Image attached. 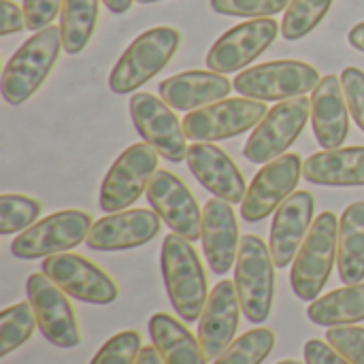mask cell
Masks as SVG:
<instances>
[{"instance_id":"31","label":"cell","mask_w":364,"mask_h":364,"mask_svg":"<svg viewBox=\"0 0 364 364\" xmlns=\"http://www.w3.org/2000/svg\"><path fill=\"white\" fill-rule=\"evenodd\" d=\"M333 0H290L284 19L282 34L286 41H301L326 17Z\"/></svg>"},{"instance_id":"28","label":"cell","mask_w":364,"mask_h":364,"mask_svg":"<svg viewBox=\"0 0 364 364\" xmlns=\"http://www.w3.org/2000/svg\"><path fill=\"white\" fill-rule=\"evenodd\" d=\"M100 0H64L60 11L62 45L68 55L81 53L90 43L98 21Z\"/></svg>"},{"instance_id":"27","label":"cell","mask_w":364,"mask_h":364,"mask_svg":"<svg viewBox=\"0 0 364 364\" xmlns=\"http://www.w3.org/2000/svg\"><path fill=\"white\" fill-rule=\"evenodd\" d=\"M307 318L316 326H348L364 320V282L350 284L346 288L333 290L318 296L307 307Z\"/></svg>"},{"instance_id":"9","label":"cell","mask_w":364,"mask_h":364,"mask_svg":"<svg viewBox=\"0 0 364 364\" xmlns=\"http://www.w3.org/2000/svg\"><path fill=\"white\" fill-rule=\"evenodd\" d=\"M160 154L149 143L130 145L109 168L100 186V209L107 213L126 211L147 192V186L158 171Z\"/></svg>"},{"instance_id":"38","label":"cell","mask_w":364,"mask_h":364,"mask_svg":"<svg viewBox=\"0 0 364 364\" xmlns=\"http://www.w3.org/2000/svg\"><path fill=\"white\" fill-rule=\"evenodd\" d=\"M305 363L307 364H352L346 356H341L328 341L309 339L305 343Z\"/></svg>"},{"instance_id":"20","label":"cell","mask_w":364,"mask_h":364,"mask_svg":"<svg viewBox=\"0 0 364 364\" xmlns=\"http://www.w3.org/2000/svg\"><path fill=\"white\" fill-rule=\"evenodd\" d=\"M314 209L316 200L309 192H292L275 211L269 250L277 269H286L290 267V262H294L301 245L311 230Z\"/></svg>"},{"instance_id":"33","label":"cell","mask_w":364,"mask_h":364,"mask_svg":"<svg viewBox=\"0 0 364 364\" xmlns=\"http://www.w3.org/2000/svg\"><path fill=\"white\" fill-rule=\"evenodd\" d=\"M141 348V335L136 331H124L113 335L90 364H134Z\"/></svg>"},{"instance_id":"3","label":"cell","mask_w":364,"mask_h":364,"mask_svg":"<svg viewBox=\"0 0 364 364\" xmlns=\"http://www.w3.org/2000/svg\"><path fill=\"white\" fill-rule=\"evenodd\" d=\"M179 43L181 34L171 26H158L136 36L109 75L111 92L130 94L143 87L173 60Z\"/></svg>"},{"instance_id":"29","label":"cell","mask_w":364,"mask_h":364,"mask_svg":"<svg viewBox=\"0 0 364 364\" xmlns=\"http://www.w3.org/2000/svg\"><path fill=\"white\" fill-rule=\"evenodd\" d=\"M34 326H38V322L30 301L6 307L0 314V358L21 348L32 337Z\"/></svg>"},{"instance_id":"40","label":"cell","mask_w":364,"mask_h":364,"mask_svg":"<svg viewBox=\"0 0 364 364\" xmlns=\"http://www.w3.org/2000/svg\"><path fill=\"white\" fill-rule=\"evenodd\" d=\"M134 364H164V360H162L160 352L156 350V346H145V348H141L139 358Z\"/></svg>"},{"instance_id":"26","label":"cell","mask_w":364,"mask_h":364,"mask_svg":"<svg viewBox=\"0 0 364 364\" xmlns=\"http://www.w3.org/2000/svg\"><path fill=\"white\" fill-rule=\"evenodd\" d=\"M337 269L346 286L364 279V203H352L339 222Z\"/></svg>"},{"instance_id":"25","label":"cell","mask_w":364,"mask_h":364,"mask_svg":"<svg viewBox=\"0 0 364 364\" xmlns=\"http://www.w3.org/2000/svg\"><path fill=\"white\" fill-rule=\"evenodd\" d=\"M149 337L164 364H207L198 337L168 314H156L149 318Z\"/></svg>"},{"instance_id":"43","label":"cell","mask_w":364,"mask_h":364,"mask_svg":"<svg viewBox=\"0 0 364 364\" xmlns=\"http://www.w3.org/2000/svg\"><path fill=\"white\" fill-rule=\"evenodd\" d=\"M136 2H141V4H154V2H160V0H136Z\"/></svg>"},{"instance_id":"23","label":"cell","mask_w":364,"mask_h":364,"mask_svg":"<svg viewBox=\"0 0 364 364\" xmlns=\"http://www.w3.org/2000/svg\"><path fill=\"white\" fill-rule=\"evenodd\" d=\"M160 98L177 111H196L224 100L232 92L230 79L213 70H186L164 79L158 85Z\"/></svg>"},{"instance_id":"2","label":"cell","mask_w":364,"mask_h":364,"mask_svg":"<svg viewBox=\"0 0 364 364\" xmlns=\"http://www.w3.org/2000/svg\"><path fill=\"white\" fill-rule=\"evenodd\" d=\"M60 26H49L34 32L6 62L2 70V98L19 107L23 105L49 77L62 49Z\"/></svg>"},{"instance_id":"10","label":"cell","mask_w":364,"mask_h":364,"mask_svg":"<svg viewBox=\"0 0 364 364\" xmlns=\"http://www.w3.org/2000/svg\"><path fill=\"white\" fill-rule=\"evenodd\" d=\"M309 117L311 100L305 96L282 100L254 128L243 147V156L254 164H267L284 156V151L299 139Z\"/></svg>"},{"instance_id":"36","label":"cell","mask_w":364,"mask_h":364,"mask_svg":"<svg viewBox=\"0 0 364 364\" xmlns=\"http://www.w3.org/2000/svg\"><path fill=\"white\" fill-rule=\"evenodd\" d=\"M341 83L346 92V100L352 117L364 132V70L356 66H348L341 70Z\"/></svg>"},{"instance_id":"4","label":"cell","mask_w":364,"mask_h":364,"mask_svg":"<svg viewBox=\"0 0 364 364\" xmlns=\"http://www.w3.org/2000/svg\"><path fill=\"white\" fill-rule=\"evenodd\" d=\"M235 286L243 316L252 324L267 322L275 299V262L269 245L256 235L241 239L235 262Z\"/></svg>"},{"instance_id":"16","label":"cell","mask_w":364,"mask_h":364,"mask_svg":"<svg viewBox=\"0 0 364 364\" xmlns=\"http://www.w3.org/2000/svg\"><path fill=\"white\" fill-rule=\"evenodd\" d=\"M147 200L171 232L196 243L203 239V211L188 186L171 171L158 168L147 186Z\"/></svg>"},{"instance_id":"7","label":"cell","mask_w":364,"mask_h":364,"mask_svg":"<svg viewBox=\"0 0 364 364\" xmlns=\"http://www.w3.org/2000/svg\"><path fill=\"white\" fill-rule=\"evenodd\" d=\"M92 226L94 220L85 211H58L36 222L34 226L21 230V235H17V239L11 243V252L19 260H36L64 254L81 245L87 239Z\"/></svg>"},{"instance_id":"8","label":"cell","mask_w":364,"mask_h":364,"mask_svg":"<svg viewBox=\"0 0 364 364\" xmlns=\"http://www.w3.org/2000/svg\"><path fill=\"white\" fill-rule=\"evenodd\" d=\"M262 100L254 98H224L213 105L190 111L183 119L186 136L194 143L226 141L239 136L260 124L267 115Z\"/></svg>"},{"instance_id":"12","label":"cell","mask_w":364,"mask_h":364,"mask_svg":"<svg viewBox=\"0 0 364 364\" xmlns=\"http://www.w3.org/2000/svg\"><path fill=\"white\" fill-rule=\"evenodd\" d=\"M130 117L145 143H149L164 160L181 162L188 156L183 122L171 111V107L147 92H136L130 98Z\"/></svg>"},{"instance_id":"30","label":"cell","mask_w":364,"mask_h":364,"mask_svg":"<svg viewBox=\"0 0 364 364\" xmlns=\"http://www.w3.org/2000/svg\"><path fill=\"white\" fill-rule=\"evenodd\" d=\"M275 333L271 328H254L228 346V350L213 364H262L275 348Z\"/></svg>"},{"instance_id":"5","label":"cell","mask_w":364,"mask_h":364,"mask_svg":"<svg viewBox=\"0 0 364 364\" xmlns=\"http://www.w3.org/2000/svg\"><path fill=\"white\" fill-rule=\"evenodd\" d=\"M339 222L333 211H324L311 224V230L292 262V290L301 301H316L337 262Z\"/></svg>"},{"instance_id":"6","label":"cell","mask_w":364,"mask_h":364,"mask_svg":"<svg viewBox=\"0 0 364 364\" xmlns=\"http://www.w3.org/2000/svg\"><path fill=\"white\" fill-rule=\"evenodd\" d=\"M320 83L316 66L301 60H275L252 66L237 75L235 90L254 100H290L314 92Z\"/></svg>"},{"instance_id":"17","label":"cell","mask_w":364,"mask_h":364,"mask_svg":"<svg viewBox=\"0 0 364 364\" xmlns=\"http://www.w3.org/2000/svg\"><path fill=\"white\" fill-rule=\"evenodd\" d=\"M241 311L243 309L235 282L222 279L220 284H215V288L209 292V301L198 320L196 333L207 360H218L235 341Z\"/></svg>"},{"instance_id":"42","label":"cell","mask_w":364,"mask_h":364,"mask_svg":"<svg viewBox=\"0 0 364 364\" xmlns=\"http://www.w3.org/2000/svg\"><path fill=\"white\" fill-rule=\"evenodd\" d=\"M132 2H134V0H102V4H105L111 13H117V15L126 13V11L132 6Z\"/></svg>"},{"instance_id":"15","label":"cell","mask_w":364,"mask_h":364,"mask_svg":"<svg viewBox=\"0 0 364 364\" xmlns=\"http://www.w3.org/2000/svg\"><path fill=\"white\" fill-rule=\"evenodd\" d=\"M279 23L273 17L243 21L224 32L207 53V66L213 73H237L262 55L277 38Z\"/></svg>"},{"instance_id":"19","label":"cell","mask_w":364,"mask_h":364,"mask_svg":"<svg viewBox=\"0 0 364 364\" xmlns=\"http://www.w3.org/2000/svg\"><path fill=\"white\" fill-rule=\"evenodd\" d=\"M186 160L198 183L215 198H222L230 205L243 203L247 194L245 177L224 149L213 143H194L188 147Z\"/></svg>"},{"instance_id":"1","label":"cell","mask_w":364,"mask_h":364,"mask_svg":"<svg viewBox=\"0 0 364 364\" xmlns=\"http://www.w3.org/2000/svg\"><path fill=\"white\" fill-rule=\"evenodd\" d=\"M160 262L166 294L171 299L173 309L183 322H198L209 301V290L207 275L196 250L188 239L173 232L162 243Z\"/></svg>"},{"instance_id":"18","label":"cell","mask_w":364,"mask_h":364,"mask_svg":"<svg viewBox=\"0 0 364 364\" xmlns=\"http://www.w3.org/2000/svg\"><path fill=\"white\" fill-rule=\"evenodd\" d=\"M160 215L154 209H126L94 222L85 245L94 252H122L149 243L160 232Z\"/></svg>"},{"instance_id":"22","label":"cell","mask_w":364,"mask_h":364,"mask_svg":"<svg viewBox=\"0 0 364 364\" xmlns=\"http://www.w3.org/2000/svg\"><path fill=\"white\" fill-rule=\"evenodd\" d=\"M239 226L230 203L211 198L203 211V250L209 269L215 275H226L239 256Z\"/></svg>"},{"instance_id":"39","label":"cell","mask_w":364,"mask_h":364,"mask_svg":"<svg viewBox=\"0 0 364 364\" xmlns=\"http://www.w3.org/2000/svg\"><path fill=\"white\" fill-rule=\"evenodd\" d=\"M23 28H26L23 9H19L11 0H0V36L21 32Z\"/></svg>"},{"instance_id":"13","label":"cell","mask_w":364,"mask_h":364,"mask_svg":"<svg viewBox=\"0 0 364 364\" xmlns=\"http://www.w3.org/2000/svg\"><path fill=\"white\" fill-rule=\"evenodd\" d=\"M41 271L68 296L90 305H111L117 301V284L94 262L79 254H55L43 260Z\"/></svg>"},{"instance_id":"14","label":"cell","mask_w":364,"mask_h":364,"mask_svg":"<svg viewBox=\"0 0 364 364\" xmlns=\"http://www.w3.org/2000/svg\"><path fill=\"white\" fill-rule=\"evenodd\" d=\"M301 177L303 160L299 154H284L267 162L254 177L241 203V218L250 224L267 220L294 192Z\"/></svg>"},{"instance_id":"32","label":"cell","mask_w":364,"mask_h":364,"mask_svg":"<svg viewBox=\"0 0 364 364\" xmlns=\"http://www.w3.org/2000/svg\"><path fill=\"white\" fill-rule=\"evenodd\" d=\"M41 215V203L30 196L0 194V235H13L36 224Z\"/></svg>"},{"instance_id":"41","label":"cell","mask_w":364,"mask_h":364,"mask_svg":"<svg viewBox=\"0 0 364 364\" xmlns=\"http://www.w3.org/2000/svg\"><path fill=\"white\" fill-rule=\"evenodd\" d=\"M348 41H350V45H352L354 49H358V51H363L364 53V21L356 23V26L350 30Z\"/></svg>"},{"instance_id":"21","label":"cell","mask_w":364,"mask_h":364,"mask_svg":"<svg viewBox=\"0 0 364 364\" xmlns=\"http://www.w3.org/2000/svg\"><path fill=\"white\" fill-rule=\"evenodd\" d=\"M311 126L324 149L343 145L350 132V107L346 100L341 77L326 75L311 94Z\"/></svg>"},{"instance_id":"34","label":"cell","mask_w":364,"mask_h":364,"mask_svg":"<svg viewBox=\"0 0 364 364\" xmlns=\"http://www.w3.org/2000/svg\"><path fill=\"white\" fill-rule=\"evenodd\" d=\"M290 0H211V9L230 17H273L286 11Z\"/></svg>"},{"instance_id":"11","label":"cell","mask_w":364,"mask_h":364,"mask_svg":"<svg viewBox=\"0 0 364 364\" xmlns=\"http://www.w3.org/2000/svg\"><path fill=\"white\" fill-rule=\"evenodd\" d=\"M26 294L34 309L38 328L51 346L70 350L81 343L77 316L66 299V292L58 288L43 271L28 277Z\"/></svg>"},{"instance_id":"35","label":"cell","mask_w":364,"mask_h":364,"mask_svg":"<svg viewBox=\"0 0 364 364\" xmlns=\"http://www.w3.org/2000/svg\"><path fill=\"white\" fill-rule=\"evenodd\" d=\"M326 341L352 364H364V326H333L326 331Z\"/></svg>"},{"instance_id":"44","label":"cell","mask_w":364,"mask_h":364,"mask_svg":"<svg viewBox=\"0 0 364 364\" xmlns=\"http://www.w3.org/2000/svg\"><path fill=\"white\" fill-rule=\"evenodd\" d=\"M277 364H303V363H299V360H282V363H277Z\"/></svg>"},{"instance_id":"24","label":"cell","mask_w":364,"mask_h":364,"mask_svg":"<svg viewBox=\"0 0 364 364\" xmlns=\"http://www.w3.org/2000/svg\"><path fill=\"white\" fill-rule=\"evenodd\" d=\"M303 177L316 186L328 188L364 186V147L322 149L307 158Z\"/></svg>"},{"instance_id":"37","label":"cell","mask_w":364,"mask_h":364,"mask_svg":"<svg viewBox=\"0 0 364 364\" xmlns=\"http://www.w3.org/2000/svg\"><path fill=\"white\" fill-rule=\"evenodd\" d=\"M64 0H23L26 28L32 32L45 30L60 15Z\"/></svg>"}]
</instances>
